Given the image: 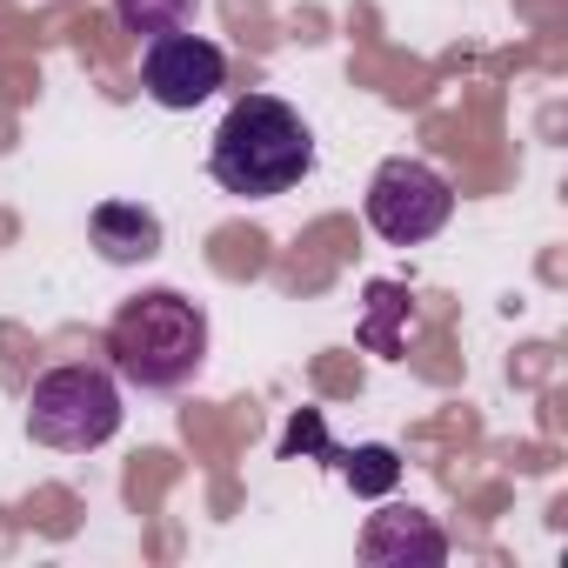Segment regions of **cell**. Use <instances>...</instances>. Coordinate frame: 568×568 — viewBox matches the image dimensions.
Here are the masks:
<instances>
[{"instance_id":"1","label":"cell","mask_w":568,"mask_h":568,"mask_svg":"<svg viewBox=\"0 0 568 568\" xmlns=\"http://www.w3.org/2000/svg\"><path fill=\"white\" fill-rule=\"evenodd\" d=\"M207 174L221 194L234 201H274V194H295L315 174V134L308 121L274 101V94H241L214 141H207Z\"/></svg>"},{"instance_id":"2","label":"cell","mask_w":568,"mask_h":568,"mask_svg":"<svg viewBox=\"0 0 568 568\" xmlns=\"http://www.w3.org/2000/svg\"><path fill=\"white\" fill-rule=\"evenodd\" d=\"M108 368L141 395H181L207 368V308L181 288H148L108 322Z\"/></svg>"},{"instance_id":"3","label":"cell","mask_w":568,"mask_h":568,"mask_svg":"<svg viewBox=\"0 0 568 568\" xmlns=\"http://www.w3.org/2000/svg\"><path fill=\"white\" fill-rule=\"evenodd\" d=\"M121 375L101 362H68L48 368L28 395V435L54 455H88L121 435Z\"/></svg>"},{"instance_id":"4","label":"cell","mask_w":568,"mask_h":568,"mask_svg":"<svg viewBox=\"0 0 568 568\" xmlns=\"http://www.w3.org/2000/svg\"><path fill=\"white\" fill-rule=\"evenodd\" d=\"M362 214L388 247H422L455 221V187L442 168H428L415 154H388L362 194Z\"/></svg>"},{"instance_id":"5","label":"cell","mask_w":568,"mask_h":568,"mask_svg":"<svg viewBox=\"0 0 568 568\" xmlns=\"http://www.w3.org/2000/svg\"><path fill=\"white\" fill-rule=\"evenodd\" d=\"M141 88H148L154 108L187 114V108H201V101H214L227 88V54L207 34H187V28L154 34L148 54H141Z\"/></svg>"},{"instance_id":"6","label":"cell","mask_w":568,"mask_h":568,"mask_svg":"<svg viewBox=\"0 0 568 568\" xmlns=\"http://www.w3.org/2000/svg\"><path fill=\"white\" fill-rule=\"evenodd\" d=\"M362 561L368 568H442L448 535L422 508H382V515L362 521Z\"/></svg>"},{"instance_id":"7","label":"cell","mask_w":568,"mask_h":568,"mask_svg":"<svg viewBox=\"0 0 568 568\" xmlns=\"http://www.w3.org/2000/svg\"><path fill=\"white\" fill-rule=\"evenodd\" d=\"M88 241L101 261L114 267H134V261H154L161 254V214L141 207V201H101L88 214Z\"/></svg>"},{"instance_id":"8","label":"cell","mask_w":568,"mask_h":568,"mask_svg":"<svg viewBox=\"0 0 568 568\" xmlns=\"http://www.w3.org/2000/svg\"><path fill=\"white\" fill-rule=\"evenodd\" d=\"M408 328H415V295H408V281H368V308H362V348L368 355H402L408 348Z\"/></svg>"},{"instance_id":"9","label":"cell","mask_w":568,"mask_h":568,"mask_svg":"<svg viewBox=\"0 0 568 568\" xmlns=\"http://www.w3.org/2000/svg\"><path fill=\"white\" fill-rule=\"evenodd\" d=\"M335 462H342V481H348L355 495H368V501L395 495V481H402V455H395L388 442H368V448H342Z\"/></svg>"},{"instance_id":"10","label":"cell","mask_w":568,"mask_h":568,"mask_svg":"<svg viewBox=\"0 0 568 568\" xmlns=\"http://www.w3.org/2000/svg\"><path fill=\"white\" fill-rule=\"evenodd\" d=\"M201 0H114V21L134 34V41H154V34H174L194 21Z\"/></svg>"}]
</instances>
